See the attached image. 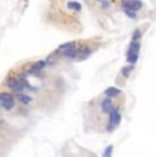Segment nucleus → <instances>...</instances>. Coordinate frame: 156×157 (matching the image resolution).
Returning a JSON list of instances; mask_svg holds the SVG:
<instances>
[{
  "label": "nucleus",
  "instance_id": "20",
  "mask_svg": "<svg viewBox=\"0 0 156 157\" xmlns=\"http://www.w3.org/2000/svg\"><path fill=\"white\" fill-rule=\"evenodd\" d=\"M95 2H100V0H95Z\"/></svg>",
  "mask_w": 156,
  "mask_h": 157
},
{
  "label": "nucleus",
  "instance_id": "15",
  "mask_svg": "<svg viewBox=\"0 0 156 157\" xmlns=\"http://www.w3.org/2000/svg\"><path fill=\"white\" fill-rule=\"evenodd\" d=\"M134 67H133V64L131 66H127V67H123L122 68V75L123 77H129V74L131 72V70H133Z\"/></svg>",
  "mask_w": 156,
  "mask_h": 157
},
{
  "label": "nucleus",
  "instance_id": "8",
  "mask_svg": "<svg viewBox=\"0 0 156 157\" xmlns=\"http://www.w3.org/2000/svg\"><path fill=\"white\" fill-rule=\"evenodd\" d=\"M138 51H140V44H138V41H133L129 46L127 53H138Z\"/></svg>",
  "mask_w": 156,
  "mask_h": 157
},
{
  "label": "nucleus",
  "instance_id": "3",
  "mask_svg": "<svg viewBox=\"0 0 156 157\" xmlns=\"http://www.w3.org/2000/svg\"><path fill=\"white\" fill-rule=\"evenodd\" d=\"M7 86L10 89H13L15 93H22L23 89H25L22 85H21V82L18 79H8L7 81Z\"/></svg>",
  "mask_w": 156,
  "mask_h": 157
},
{
  "label": "nucleus",
  "instance_id": "13",
  "mask_svg": "<svg viewBox=\"0 0 156 157\" xmlns=\"http://www.w3.org/2000/svg\"><path fill=\"white\" fill-rule=\"evenodd\" d=\"M138 60V53H127V62L130 64H134Z\"/></svg>",
  "mask_w": 156,
  "mask_h": 157
},
{
  "label": "nucleus",
  "instance_id": "2",
  "mask_svg": "<svg viewBox=\"0 0 156 157\" xmlns=\"http://www.w3.org/2000/svg\"><path fill=\"white\" fill-rule=\"evenodd\" d=\"M122 5L125 8H130V10H133V11H138L143 7V2H141V0H123Z\"/></svg>",
  "mask_w": 156,
  "mask_h": 157
},
{
  "label": "nucleus",
  "instance_id": "17",
  "mask_svg": "<svg viewBox=\"0 0 156 157\" xmlns=\"http://www.w3.org/2000/svg\"><path fill=\"white\" fill-rule=\"evenodd\" d=\"M8 98H13L10 93H2V94H0V103H2V101L8 100Z\"/></svg>",
  "mask_w": 156,
  "mask_h": 157
},
{
  "label": "nucleus",
  "instance_id": "16",
  "mask_svg": "<svg viewBox=\"0 0 156 157\" xmlns=\"http://www.w3.org/2000/svg\"><path fill=\"white\" fill-rule=\"evenodd\" d=\"M112 149H114V146H112V145H110V146H108L107 149L104 150V153H103V156H104V157H110L111 155H112Z\"/></svg>",
  "mask_w": 156,
  "mask_h": 157
},
{
  "label": "nucleus",
  "instance_id": "1",
  "mask_svg": "<svg viewBox=\"0 0 156 157\" xmlns=\"http://www.w3.org/2000/svg\"><path fill=\"white\" fill-rule=\"evenodd\" d=\"M119 122H120V113L118 109H111L110 111V126H108V130L110 131H112L119 124Z\"/></svg>",
  "mask_w": 156,
  "mask_h": 157
},
{
  "label": "nucleus",
  "instance_id": "10",
  "mask_svg": "<svg viewBox=\"0 0 156 157\" xmlns=\"http://www.w3.org/2000/svg\"><path fill=\"white\" fill-rule=\"evenodd\" d=\"M73 46H75V41H69V42H64V44H62L60 46H59L58 52H60V51H66V49L73 48Z\"/></svg>",
  "mask_w": 156,
  "mask_h": 157
},
{
  "label": "nucleus",
  "instance_id": "11",
  "mask_svg": "<svg viewBox=\"0 0 156 157\" xmlns=\"http://www.w3.org/2000/svg\"><path fill=\"white\" fill-rule=\"evenodd\" d=\"M67 7L71 8V10H75V11H81L82 5L79 4L78 2H69V3H67Z\"/></svg>",
  "mask_w": 156,
  "mask_h": 157
},
{
  "label": "nucleus",
  "instance_id": "14",
  "mask_svg": "<svg viewBox=\"0 0 156 157\" xmlns=\"http://www.w3.org/2000/svg\"><path fill=\"white\" fill-rule=\"evenodd\" d=\"M123 10H125V14L129 16V18H131V19H136V18H137V15H136V11L130 10V8H125V7H123Z\"/></svg>",
  "mask_w": 156,
  "mask_h": 157
},
{
  "label": "nucleus",
  "instance_id": "7",
  "mask_svg": "<svg viewBox=\"0 0 156 157\" xmlns=\"http://www.w3.org/2000/svg\"><path fill=\"white\" fill-rule=\"evenodd\" d=\"M14 105H15L14 98H8V100H6V101H2V107L4 109H13Z\"/></svg>",
  "mask_w": 156,
  "mask_h": 157
},
{
  "label": "nucleus",
  "instance_id": "19",
  "mask_svg": "<svg viewBox=\"0 0 156 157\" xmlns=\"http://www.w3.org/2000/svg\"><path fill=\"white\" fill-rule=\"evenodd\" d=\"M101 7H103V8H108V7H110V3H108V2H103Z\"/></svg>",
  "mask_w": 156,
  "mask_h": 157
},
{
  "label": "nucleus",
  "instance_id": "4",
  "mask_svg": "<svg viewBox=\"0 0 156 157\" xmlns=\"http://www.w3.org/2000/svg\"><path fill=\"white\" fill-rule=\"evenodd\" d=\"M112 101H111V98H104V100L101 101V111L104 113H110V111L112 109Z\"/></svg>",
  "mask_w": 156,
  "mask_h": 157
},
{
  "label": "nucleus",
  "instance_id": "18",
  "mask_svg": "<svg viewBox=\"0 0 156 157\" xmlns=\"http://www.w3.org/2000/svg\"><path fill=\"white\" fill-rule=\"evenodd\" d=\"M140 37H141V31L140 30H134V33H133V41H138V40H140Z\"/></svg>",
  "mask_w": 156,
  "mask_h": 157
},
{
  "label": "nucleus",
  "instance_id": "9",
  "mask_svg": "<svg viewBox=\"0 0 156 157\" xmlns=\"http://www.w3.org/2000/svg\"><path fill=\"white\" fill-rule=\"evenodd\" d=\"M45 64H47V62H44V60L34 63L33 67H32V72H37V71H40V70H43L44 67H45Z\"/></svg>",
  "mask_w": 156,
  "mask_h": 157
},
{
  "label": "nucleus",
  "instance_id": "12",
  "mask_svg": "<svg viewBox=\"0 0 156 157\" xmlns=\"http://www.w3.org/2000/svg\"><path fill=\"white\" fill-rule=\"evenodd\" d=\"M18 100L22 104H29L32 101V97H29V96H26V94H22V93H18Z\"/></svg>",
  "mask_w": 156,
  "mask_h": 157
},
{
  "label": "nucleus",
  "instance_id": "5",
  "mask_svg": "<svg viewBox=\"0 0 156 157\" xmlns=\"http://www.w3.org/2000/svg\"><path fill=\"white\" fill-rule=\"evenodd\" d=\"M77 49L73 46V48H69V49H66V51H63V56H66V57H69V59H75L77 57Z\"/></svg>",
  "mask_w": 156,
  "mask_h": 157
},
{
  "label": "nucleus",
  "instance_id": "6",
  "mask_svg": "<svg viewBox=\"0 0 156 157\" xmlns=\"http://www.w3.org/2000/svg\"><path fill=\"white\" fill-rule=\"evenodd\" d=\"M105 94L108 96V97H115V96L118 94H120V89H118V88H108V89H105Z\"/></svg>",
  "mask_w": 156,
  "mask_h": 157
}]
</instances>
